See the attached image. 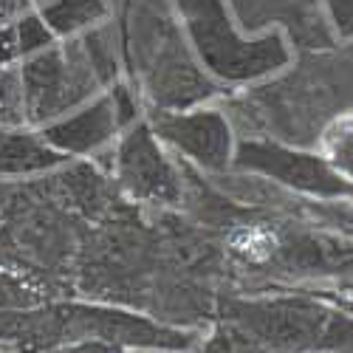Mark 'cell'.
I'll use <instances>...</instances> for the list:
<instances>
[{
    "instance_id": "1",
    "label": "cell",
    "mask_w": 353,
    "mask_h": 353,
    "mask_svg": "<svg viewBox=\"0 0 353 353\" xmlns=\"http://www.w3.org/2000/svg\"><path fill=\"white\" fill-rule=\"evenodd\" d=\"M190 46L210 77L221 82H249L288 65L291 54L280 32L243 37L226 0H170Z\"/></svg>"
},
{
    "instance_id": "4",
    "label": "cell",
    "mask_w": 353,
    "mask_h": 353,
    "mask_svg": "<svg viewBox=\"0 0 353 353\" xmlns=\"http://www.w3.org/2000/svg\"><path fill=\"white\" fill-rule=\"evenodd\" d=\"M153 130L203 170L218 172L232 164V130L218 110H159Z\"/></svg>"
},
{
    "instance_id": "2",
    "label": "cell",
    "mask_w": 353,
    "mask_h": 353,
    "mask_svg": "<svg viewBox=\"0 0 353 353\" xmlns=\"http://www.w3.org/2000/svg\"><path fill=\"white\" fill-rule=\"evenodd\" d=\"M232 167L272 179L311 198H325V201L353 198V187L342 181L319 153L294 150V147L277 141H257V139L241 141L232 156Z\"/></svg>"
},
{
    "instance_id": "8",
    "label": "cell",
    "mask_w": 353,
    "mask_h": 353,
    "mask_svg": "<svg viewBox=\"0 0 353 353\" xmlns=\"http://www.w3.org/2000/svg\"><path fill=\"white\" fill-rule=\"evenodd\" d=\"M68 353H122V345L116 342H105V339H85L82 345H77Z\"/></svg>"
},
{
    "instance_id": "3",
    "label": "cell",
    "mask_w": 353,
    "mask_h": 353,
    "mask_svg": "<svg viewBox=\"0 0 353 353\" xmlns=\"http://www.w3.org/2000/svg\"><path fill=\"white\" fill-rule=\"evenodd\" d=\"M119 184L128 195L150 203H175L181 195L179 172L161 150V139L150 125L139 122L128 130L116 156Z\"/></svg>"
},
{
    "instance_id": "5",
    "label": "cell",
    "mask_w": 353,
    "mask_h": 353,
    "mask_svg": "<svg viewBox=\"0 0 353 353\" xmlns=\"http://www.w3.org/2000/svg\"><path fill=\"white\" fill-rule=\"evenodd\" d=\"M116 128H122L119 113H116V102L113 97H105V99H97L94 105L82 108L79 113L68 116L65 122L54 125L46 136L63 153H91L116 133Z\"/></svg>"
},
{
    "instance_id": "9",
    "label": "cell",
    "mask_w": 353,
    "mask_h": 353,
    "mask_svg": "<svg viewBox=\"0 0 353 353\" xmlns=\"http://www.w3.org/2000/svg\"><path fill=\"white\" fill-rule=\"evenodd\" d=\"M322 300H328V303L339 305L342 311H350V314H353V300H350V297H336V294H322Z\"/></svg>"
},
{
    "instance_id": "7",
    "label": "cell",
    "mask_w": 353,
    "mask_h": 353,
    "mask_svg": "<svg viewBox=\"0 0 353 353\" xmlns=\"http://www.w3.org/2000/svg\"><path fill=\"white\" fill-rule=\"evenodd\" d=\"M336 40H353V0H319Z\"/></svg>"
},
{
    "instance_id": "6",
    "label": "cell",
    "mask_w": 353,
    "mask_h": 353,
    "mask_svg": "<svg viewBox=\"0 0 353 353\" xmlns=\"http://www.w3.org/2000/svg\"><path fill=\"white\" fill-rule=\"evenodd\" d=\"M322 159L331 164V170L342 181L353 187V110L342 113L328 122L322 130Z\"/></svg>"
}]
</instances>
